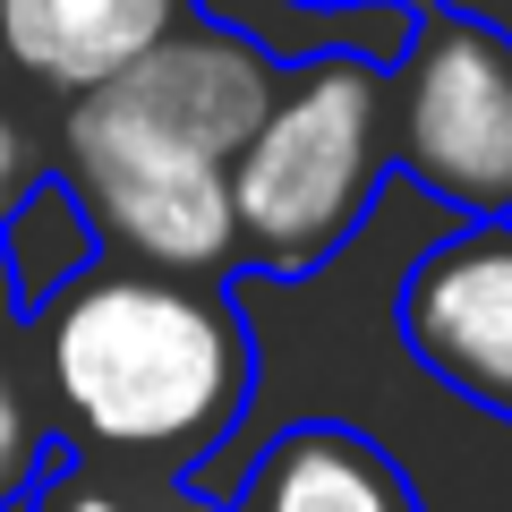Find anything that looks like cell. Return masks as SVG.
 Returning a JSON list of instances; mask_svg holds the SVG:
<instances>
[{"label":"cell","mask_w":512,"mask_h":512,"mask_svg":"<svg viewBox=\"0 0 512 512\" xmlns=\"http://www.w3.org/2000/svg\"><path fill=\"white\" fill-rule=\"evenodd\" d=\"M282 60L231 18L188 9L120 77L69 94L52 128V180L77 197L94 248L239 282L231 154L265 120Z\"/></svg>","instance_id":"6da1fadb"},{"label":"cell","mask_w":512,"mask_h":512,"mask_svg":"<svg viewBox=\"0 0 512 512\" xmlns=\"http://www.w3.org/2000/svg\"><path fill=\"white\" fill-rule=\"evenodd\" d=\"M18 350L60 453L197 478L256 393V342L231 282L94 248L69 282L18 308Z\"/></svg>","instance_id":"7a4b0ae2"},{"label":"cell","mask_w":512,"mask_h":512,"mask_svg":"<svg viewBox=\"0 0 512 512\" xmlns=\"http://www.w3.org/2000/svg\"><path fill=\"white\" fill-rule=\"evenodd\" d=\"M384 154V60L376 52H308L282 60V86L248 146L231 154V239L239 274L299 282L359 239L376 214Z\"/></svg>","instance_id":"3957f363"},{"label":"cell","mask_w":512,"mask_h":512,"mask_svg":"<svg viewBox=\"0 0 512 512\" xmlns=\"http://www.w3.org/2000/svg\"><path fill=\"white\" fill-rule=\"evenodd\" d=\"M384 154L461 222L512 214V35L453 0L419 9L384 60Z\"/></svg>","instance_id":"277c9868"},{"label":"cell","mask_w":512,"mask_h":512,"mask_svg":"<svg viewBox=\"0 0 512 512\" xmlns=\"http://www.w3.org/2000/svg\"><path fill=\"white\" fill-rule=\"evenodd\" d=\"M393 333L453 402L512 427V214L444 231L402 274Z\"/></svg>","instance_id":"5b68a950"},{"label":"cell","mask_w":512,"mask_h":512,"mask_svg":"<svg viewBox=\"0 0 512 512\" xmlns=\"http://www.w3.org/2000/svg\"><path fill=\"white\" fill-rule=\"evenodd\" d=\"M197 0H0V60L35 94H69L120 77L128 60L163 43Z\"/></svg>","instance_id":"8992f818"},{"label":"cell","mask_w":512,"mask_h":512,"mask_svg":"<svg viewBox=\"0 0 512 512\" xmlns=\"http://www.w3.org/2000/svg\"><path fill=\"white\" fill-rule=\"evenodd\" d=\"M222 512H427V504L367 427L299 419L256 453V470L239 478V495H222Z\"/></svg>","instance_id":"52a82bcc"},{"label":"cell","mask_w":512,"mask_h":512,"mask_svg":"<svg viewBox=\"0 0 512 512\" xmlns=\"http://www.w3.org/2000/svg\"><path fill=\"white\" fill-rule=\"evenodd\" d=\"M18 512H222V504L197 487V478H180V470H137V461H103V453H60Z\"/></svg>","instance_id":"ba28073f"},{"label":"cell","mask_w":512,"mask_h":512,"mask_svg":"<svg viewBox=\"0 0 512 512\" xmlns=\"http://www.w3.org/2000/svg\"><path fill=\"white\" fill-rule=\"evenodd\" d=\"M94 256V231L86 214H77V197L43 171L35 188H26L9 214H0V265H9V291H18V308H35L52 282H69L77 265Z\"/></svg>","instance_id":"9c48e42d"},{"label":"cell","mask_w":512,"mask_h":512,"mask_svg":"<svg viewBox=\"0 0 512 512\" xmlns=\"http://www.w3.org/2000/svg\"><path fill=\"white\" fill-rule=\"evenodd\" d=\"M52 461H60L52 410H43L35 367H26V350H18V325H9L0 333V512H18Z\"/></svg>","instance_id":"30bf717a"},{"label":"cell","mask_w":512,"mask_h":512,"mask_svg":"<svg viewBox=\"0 0 512 512\" xmlns=\"http://www.w3.org/2000/svg\"><path fill=\"white\" fill-rule=\"evenodd\" d=\"M291 9H402V18H419L436 0H291Z\"/></svg>","instance_id":"8fae6325"},{"label":"cell","mask_w":512,"mask_h":512,"mask_svg":"<svg viewBox=\"0 0 512 512\" xmlns=\"http://www.w3.org/2000/svg\"><path fill=\"white\" fill-rule=\"evenodd\" d=\"M18 325V291H9V265H0V333Z\"/></svg>","instance_id":"7c38bea8"}]
</instances>
